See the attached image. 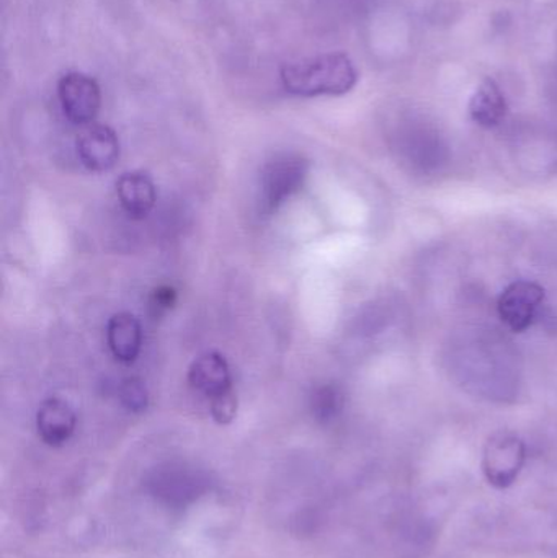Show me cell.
<instances>
[{"label":"cell","instance_id":"6da1fadb","mask_svg":"<svg viewBox=\"0 0 557 558\" xmlns=\"http://www.w3.org/2000/svg\"><path fill=\"white\" fill-rule=\"evenodd\" d=\"M280 78L284 90L296 97H340L353 90L359 72L349 56L327 52L284 64Z\"/></svg>","mask_w":557,"mask_h":558},{"label":"cell","instance_id":"7a4b0ae2","mask_svg":"<svg viewBox=\"0 0 557 558\" xmlns=\"http://www.w3.org/2000/svg\"><path fill=\"white\" fill-rule=\"evenodd\" d=\"M310 163L300 154H277L262 170V203L268 211H275L300 192L307 177Z\"/></svg>","mask_w":557,"mask_h":558},{"label":"cell","instance_id":"3957f363","mask_svg":"<svg viewBox=\"0 0 557 558\" xmlns=\"http://www.w3.org/2000/svg\"><path fill=\"white\" fill-rule=\"evenodd\" d=\"M546 291L542 284L529 279L510 282L497 301L500 320L513 333H523L533 327L540 308L545 304Z\"/></svg>","mask_w":557,"mask_h":558},{"label":"cell","instance_id":"277c9868","mask_svg":"<svg viewBox=\"0 0 557 558\" xmlns=\"http://www.w3.org/2000/svg\"><path fill=\"white\" fill-rule=\"evenodd\" d=\"M58 98L62 113L77 126L95 123L101 108L98 82L84 72H68L58 82Z\"/></svg>","mask_w":557,"mask_h":558},{"label":"cell","instance_id":"5b68a950","mask_svg":"<svg viewBox=\"0 0 557 558\" xmlns=\"http://www.w3.org/2000/svg\"><path fill=\"white\" fill-rule=\"evenodd\" d=\"M525 462V445L512 433H497L487 442L484 451V472L487 481L496 487L513 484Z\"/></svg>","mask_w":557,"mask_h":558},{"label":"cell","instance_id":"8992f818","mask_svg":"<svg viewBox=\"0 0 557 558\" xmlns=\"http://www.w3.org/2000/svg\"><path fill=\"white\" fill-rule=\"evenodd\" d=\"M77 154L92 172H108L120 159V140L107 124L92 123L78 134Z\"/></svg>","mask_w":557,"mask_h":558},{"label":"cell","instance_id":"52a82bcc","mask_svg":"<svg viewBox=\"0 0 557 558\" xmlns=\"http://www.w3.org/2000/svg\"><path fill=\"white\" fill-rule=\"evenodd\" d=\"M189 383L209 400L234 390L228 361L216 351H209L193 361L189 369Z\"/></svg>","mask_w":557,"mask_h":558},{"label":"cell","instance_id":"ba28073f","mask_svg":"<svg viewBox=\"0 0 557 558\" xmlns=\"http://www.w3.org/2000/svg\"><path fill=\"white\" fill-rule=\"evenodd\" d=\"M75 425H77V416L74 410L59 397L46 399L36 413L39 438L52 448H59L68 442L74 435Z\"/></svg>","mask_w":557,"mask_h":558},{"label":"cell","instance_id":"9c48e42d","mask_svg":"<svg viewBox=\"0 0 557 558\" xmlns=\"http://www.w3.org/2000/svg\"><path fill=\"white\" fill-rule=\"evenodd\" d=\"M117 195L121 208L133 219L147 218L156 206V186L144 172L123 173L117 182Z\"/></svg>","mask_w":557,"mask_h":558},{"label":"cell","instance_id":"30bf717a","mask_svg":"<svg viewBox=\"0 0 557 558\" xmlns=\"http://www.w3.org/2000/svg\"><path fill=\"white\" fill-rule=\"evenodd\" d=\"M107 340L111 353L121 363H134L143 348V328L136 315L118 312L108 320Z\"/></svg>","mask_w":557,"mask_h":558},{"label":"cell","instance_id":"8fae6325","mask_svg":"<svg viewBox=\"0 0 557 558\" xmlns=\"http://www.w3.org/2000/svg\"><path fill=\"white\" fill-rule=\"evenodd\" d=\"M468 110L474 123L486 130H493L506 120L509 107H507L506 95L502 94L496 81L484 78L471 95Z\"/></svg>","mask_w":557,"mask_h":558},{"label":"cell","instance_id":"7c38bea8","mask_svg":"<svg viewBox=\"0 0 557 558\" xmlns=\"http://www.w3.org/2000/svg\"><path fill=\"white\" fill-rule=\"evenodd\" d=\"M346 396L342 387L337 384H324L314 390L311 397V410L314 418L320 423H329L342 413Z\"/></svg>","mask_w":557,"mask_h":558},{"label":"cell","instance_id":"4fadbf2b","mask_svg":"<svg viewBox=\"0 0 557 558\" xmlns=\"http://www.w3.org/2000/svg\"><path fill=\"white\" fill-rule=\"evenodd\" d=\"M118 397H120L121 405L133 413L144 412L149 402V393L140 377L124 379L118 389Z\"/></svg>","mask_w":557,"mask_h":558},{"label":"cell","instance_id":"5bb4252c","mask_svg":"<svg viewBox=\"0 0 557 558\" xmlns=\"http://www.w3.org/2000/svg\"><path fill=\"white\" fill-rule=\"evenodd\" d=\"M209 405H211L213 418L218 425H229L238 415V396L234 390L209 400Z\"/></svg>","mask_w":557,"mask_h":558},{"label":"cell","instance_id":"9a60e30c","mask_svg":"<svg viewBox=\"0 0 557 558\" xmlns=\"http://www.w3.org/2000/svg\"><path fill=\"white\" fill-rule=\"evenodd\" d=\"M177 292L175 289L170 286H160L156 291L153 292V301L150 305L156 308L157 312L170 311L175 305Z\"/></svg>","mask_w":557,"mask_h":558}]
</instances>
